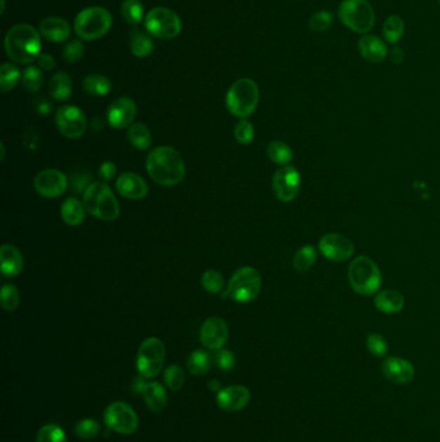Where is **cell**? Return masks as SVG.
Returning <instances> with one entry per match:
<instances>
[{"label":"cell","instance_id":"17","mask_svg":"<svg viewBox=\"0 0 440 442\" xmlns=\"http://www.w3.org/2000/svg\"><path fill=\"white\" fill-rule=\"evenodd\" d=\"M227 338H229V329L222 318L209 317L208 320H206L201 325L200 342L206 348L212 351H218L224 346Z\"/></svg>","mask_w":440,"mask_h":442},{"label":"cell","instance_id":"41","mask_svg":"<svg viewBox=\"0 0 440 442\" xmlns=\"http://www.w3.org/2000/svg\"><path fill=\"white\" fill-rule=\"evenodd\" d=\"M201 285L209 294H220L225 286V280L222 274L217 271H206L201 277Z\"/></svg>","mask_w":440,"mask_h":442},{"label":"cell","instance_id":"28","mask_svg":"<svg viewBox=\"0 0 440 442\" xmlns=\"http://www.w3.org/2000/svg\"><path fill=\"white\" fill-rule=\"evenodd\" d=\"M129 47L133 56L147 57L152 55L154 49V41L149 32H141V30H132L129 34Z\"/></svg>","mask_w":440,"mask_h":442},{"label":"cell","instance_id":"40","mask_svg":"<svg viewBox=\"0 0 440 442\" xmlns=\"http://www.w3.org/2000/svg\"><path fill=\"white\" fill-rule=\"evenodd\" d=\"M333 24V15L328 11H318L309 18V29L312 32H326Z\"/></svg>","mask_w":440,"mask_h":442},{"label":"cell","instance_id":"44","mask_svg":"<svg viewBox=\"0 0 440 442\" xmlns=\"http://www.w3.org/2000/svg\"><path fill=\"white\" fill-rule=\"evenodd\" d=\"M92 176L88 171L74 172L69 178V186L75 194H84L89 186H92Z\"/></svg>","mask_w":440,"mask_h":442},{"label":"cell","instance_id":"37","mask_svg":"<svg viewBox=\"0 0 440 442\" xmlns=\"http://www.w3.org/2000/svg\"><path fill=\"white\" fill-rule=\"evenodd\" d=\"M22 86L24 89L30 92V93H35L38 92L41 86H43V72L41 69L38 66H29L25 69L22 72Z\"/></svg>","mask_w":440,"mask_h":442},{"label":"cell","instance_id":"2","mask_svg":"<svg viewBox=\"0 0 440 442\" xmlns=\"http://www.w3.org/2000/svg\"><path fill=\"white\" fill-rule=\"evenodd\" d=\"M4 49L7 56L16 64H32L40 55V32L32 25H16L6 35Z\"/></svg>","mask_w":440,"mask_h":442},{"label":"cell","instance_id":"20","mask_svg":"<svg viewBox=\"0 0 440 442\" xmlns=\"http://www.w3.org/2000/svg\"><path fill=\"white\" fill-rule=\"evenodd\" d=\"M251 394L246 386H230L217 394V405L225 411H239L248 405Z\"/></svg>","mask_w":440,"mask_h":442},{"label":"cell","instance_id":"22","mask_svg":"<svg viewBox=\"0 0 440 442\" xmlns=\"http://www.w3.org/2000/svg\"><path fill=\"white\" fill-rule=\"evenodd\" d=\"M0 269L4 277L13 278L24 269V256L13 245H3L0 249Z\"/></svg>","mask_w":440,"mask_h":442},{"label":"cell","instance_id":"12","mask_svg":"<svg viewBox=\"0 0 440 442\" xmlns=\"http://www.w3.org/2000/svg\"><path fill=\"white\" fill-rule=\"evenodd\" d=\"M301 189V175L293 166H283L272 176V190L283 203L295 201Z\"/></svg>","mask_w":440,"mask_h":442},{"label":"cell","instance_id":"29","mask_svg":"<svg viewBox=\"0 0 440 442\" xmlns=\"http://www.w3.org/2000/svg\"><path fill=\"white\" fill-rule=\"evenodd\" d=\"M212 362H213V358L208 352L196 349L189 356L186 366H187V370L190 374L196 375V377H201L211 370Z\"/></svg>","mask_w":440,"mask_h":442},{"label":"cell","instance_id":"6","mask_svg":"<svg viewBox=\"0 0 440 442\" xmlns=\"http://www.w3.org/2000/svg\"><path fill=\"white\" fill-rule=\"evenodd\" d=\"M112 25V15L107 9L88 7L78 13L74 22V30L83 41H96L109 32Z\"/></svg>","mask_w":440,"mask_h":442},{"label":"cell","instance_id":"46","mask_svg":"<svg viewBox=\"0 0 440 442\" xmlns=\"http://www.w3.org/2000/svg\"><path fill=\"white\" fill-rule=\"evenodd\" d=\"M234 136L235 140L241 145H248L253 141V137H255V129H253V124L251 122L247 121L246 118L244 119H240L235 129H234Z\"/></svg>","mask_w":440,"mask_h":442},{"label":"cell","instance_id":"9","mask_svg":"<svg viewBox=\"0 0 440 442\" xmlns=\"http://www.w3.org/2000/svg\"><path fill=\"white\" fill-rule=\"evenodd\" d=\"M145 29L158 39L171 41L182 30V22L175 11L166 7H155L145 17Z\"/></svg>","mask_w":440,"mask_h":442},{"label":"cell","instance_id":"8","mask_svg":"<svg viewBox=\"0 0 440 442\" xmlns=\"http://www.w3.org/2000/svg\"><path fill=\"white\" fill-rule=\"evenodd\" d=\"M262 281L258 271L252 266H243L232 274L227 285V295L236 303H249L258 297Z\"/></svg>","mask_w":440,"mask_h":442},{"label":"cell","instance_id":"55","mask_svg":"<svg viewBox=\"0 0 440 442\" xmlns=\"http://www.w3.org/2000/svg\"><path fill=\"white\" fill-rule=\"evenodd\" d=\"M208 388L212 391V392H220L222 388H221V384H220V382L218 380H211L208 383Z\"/></svg>","mask_w":440,"mask_h":442},{"label":"cell","instance_id":"26","mask_svg":"<svg viewBox=\"0 0 440 442\" xmlns=\"http://www.w3.org/2000/svg\"><path fill=\"white\" fill-rule=\"evenodd\" d=\"M72 93V83L67 72H58L49 81V95L56 101H66Z\"/></svg>","mask_w":440,"mask_h":442},{"label":"cell","instance_id":"31","mask_svg":"<svg viewBox=\"0 0 440 442\" xmlns=\"http://www.w3.org/2000/svg\"><path fill=\"white\" fill-rule=\"evenodd\" d=\"M266 153L272 163L279 166H289V163L293 160V152L291 146L280 140H274L267 145Z\"/></svg>","mask_w":440,"mask_h":442},{"label":"cell","instance_id":"11","mask_svg":"<svg viewBox=\"0 0 440 442\" xmlns=\"http://www.w3.org/2000/svg\"><path fill=\"white\" fill-rule=\"evenodd\" d=\"M106 426L120 434H135L138 428V417L135 410L124 402H112L104 414Z\"/></svg>","mask_w":440,"mask_h":442},{"label":"cell","instance_id":"7","mask_svg":"<svg viewBox=\"0 0 440 442\" xmlns=\"http://www.w3.org/2000/svg\"><path fill=\"white\" fill-rule=\"evenodd\" d=\"M338 18L352 32L367 34L375 26L376 15L367 0H344L338 7Z\"/></svg>","mask_w":440,"mask_h":442},{"label":"cell","instance_id":"50","mask_svg":"<svg viewBox=\"0 0 440 442\" xmlns=\"http://www.w3.org/2000/svg\"><path fill=\"white\" fill-rule=\"evenodd\" d=\"M32 108L39 115H48L53 110V105L47 97L39 96L34 98Z\"/></svg>","mask_w":440,"mask_h":442},{"label":"cell","instance_id":"4","mask_svg":"<svg viewBox=\"0 0 440 442\" xmlns=\"http://www.w3.org/2000/svg\"><path fill=\"white\" fill-rule=\"evenodd\" d=\"M83 204L88 214L102 221H114L119 217V203L110 186L102 181H97L89 186L83 194Z\"/></svg>","mask_w":440,"mask_h":442},{"label":"cell","instance_id":"53","mask_svg":"<svg viewBox=\"0 0 440 442\" xmlns=\"http://www.w3.org/2000/svg\"><path fill=\"white\" fill-rule=\"evenodd\" d=\"M389 58L392 64H400L404 60V52L400 47H394L389 52Z\"/></svg>","mask_w":440,"mask_h":442},{"label":"cell","instance_id":"47","mask_svg":"<svg viewBox=\"0 0 440 442\" xmlns=\"http://www.w3.org/2000/svg\"><path fill=\"white\" fill-rule=\"evenodd\" d=\"M65 61L67 64H76L79 63L80 58L84 56V44L80 39H72L65 46L62 52Z\"/></svg>","mask_w":440,"mask_h":442},{"label":"cell","instance_id":"36","mask_svg":"<svg viewBox=\"0 0 440 442\" xmlns=\"http://www.w3.org/2000/svg\"><path fill=\"white\" fill-rule=\"evenodd\" d=\"M404 30H406V25L401 17L392 15L385 20L382 32L387 43H392V44L398 43L404 35Z\"/></svg>","mask_w":440,"mask_h":442},{"label":"cell","instance_id":"24","mask_svg":"<svg viewBox=\"0 0 440 442\" xmlns=\"http://www.w3.org/2000/svg\"><path fill=\"white\" fill-rule=\"evenodd\" d=\"M375 308L378 312L385 314H396L404 308V297L396 290H384L377 292L375 297Z\"/></svg>","mask_w":440,"mask_h":442},{"label":"cell","instance_id":"42","mask_svg":"<svg viewBox=\"0 0 440 442\" xmlns=\"http://www.w3.org/2000/svg\"><path fill=\"white\" fill-rule=\"evenodd\" d=\"M164 382L172 391H180L185 384V371L178 365H171L164 371Z\"/></svg>","mask_w":440,"mask_h":442},{"label":"cell","instance_id":"16","mask_svg":"<svg viewBox=\"0 0 440 442\" xmlns=\"http://www.w3.org/2000/svg\"><path fill=\"white\" fill-rule=\"evenodd\" d=\"M136 114V103L129 97H119L107 109V122L112 129H129L133 124Z\"/></svg>","mask_w":440,"mask_h":442},{"label":"cell","instance_id":"51","mask_svg":"<svg viewBox=\"0 0 440 442\" xmlns=\"http://www.w3.org/2000/svg\"><path fill=\"white\" fill-rule=\"evenodd\" d=\"M98 175L101 177V180L104 181H110L116 175V166L110 161H106L100 166L98 169Z\"/></svg>","mask_w":440,"mask_h":442},{"label":"cell","instance_id":"10","mask_svg":"<svg viewBox=\"0 0 440 442\" xmlns=\"http://www.w3.org/2000/svg\"><path fill=\"white\" fill-rule=\"evenodd\" d=\"M164 360L166 346L163 342L158 338L146 339L137 352V370L144 378H154L163 369Z\"/></svg>","mask_w":440,"mask_h":442},{"label":"cell","instance_id":"25","mask_svg":"<svg viewBox=\"0 0 440 442\" xmlns=\"http://www.w3.org/2000/svg\"><path fill=\"white\" fill-rule=\"evenodd\" d=\"M145 402L149 406L150 410L154 412H161L167 406V394L164 388L158 382H150L145 386L144 392Z\"/></svg>","mask_w":440,"mask_h":442},{"label":"cell","instance_id":"45","mask_svg":"<svg viewBox=\"0 0 440 442\" xmlns=\"http://www.w3.org/2000/svg\"><path fill=\"white\" fill-rule=\"evenodd\" d=\"M366 344L368 348L369 353L373 354L375 357H384L389 351L387 340L381 334H377V332L369 334L366 339Z\"/></svg>","mask_w":440,"mask_h":442},{"label":"cell","instance_id":"57","mask_svg":"<svg viewBox=\"0 0 440 442\" xmlns=\"http://www.w3.org/2000/svg\"><path fill=\"white\" fill-rule=\"evenodd\" d=\"M1 1V13H4V11H6V1L4 0H0Z\"/></svg>","mask_w":440,"mask_h":442},{"label":"cell","instance_id":"49","mask_svg":"<svg viewBox=\"0 0 440 442\" xmlns=\"http://www.w3.org/2000/svg\"><path fill=\"white\" fill-rule=\"evenodd\" d=\"M22 145L29 153H36L40 148V138L36 129L26 127L22 132Z\"/></svg>","mask_w":440,"mask_h":442},{"label":"cell","instance_id":"33","mask_svg":"<svg viewBox=\"0 0 440 442\" xmlns=\"http://www.w3.org/2000/svg\"><path fill=\"white\" fill-rule=\"evenodd\" d=\"M318 256V251L312 245H306L297 251L293 256V268L298 273H305L310 271Z\"/></svg>","mask_w":440,"mask_h":442},{"label":"cell","instance_id":"54","mask_svg":"<svg viewBox=\"0 0 440 442\" xmlns=\"http://www.w3.org/2000/svg\"><path fill=\"white\" fill-rule=\"evenodd\" d=\"M145 379L146 378H144L142 375H140L138 378L133 380L132 386H133V391H135L136 394H142V392H144L145 386L147 384V383H145Z\"/></svg>","mask_w":440,"mask_h":442},{"label":"cell","instance_id":"35","mask_svg":"<svg viewBox=\"0 0 440 442\" xmlns=\"http://www.w3.org/2000/svg\"><path fill=\"white\" fill-rule=\"evenodd\" d=\"M121 16L131 25H140L144 21L145 8L141 0H124L120 6Z\"/></svg>","mask_w":440,"mask_h":442},{"label":"cell","instance_id":"32","mask_svg":"<svg viewBox=\"0 0 440 442\" xmlns=\"http://www.w3.org/2000/svg\"><path fill=\"white\" fill-rule=\"evenodd\" d=\"M128 140L133 148L144 152L152 146V134L142 123H135L128 129Z\"/></svg>","mask_w":440,"mask_h":442},{"label":"cell","instance_id":"34","mask_svg":"<svg viewBox=\"0 0 440 442\" xmlns=\"http://www.w3.org/2000/svg\"><path fill=\"white\" fill-rule=\"evenodd\" d=\"M22 79V75L18 70V67L11 63H4L0 67V87L1 92L7 93L9 91L15 89L17 84Z\"/></svg>","mask_w":440,"mask_h":442},{"label":"cell","instance_id":"15","mask_svg":"<svg viewBox=\"0 0 440 442\" xmlns=\"http://www.w3.org/2000/svg\"><path fill=\"white\" fill-rule=\"evenodd\" d=\"M69 178L64 172L57 169H46L40 171L34 178V188L36 193L44 198H57L66 192Z\"/></svg>","mask_w":440,"mask_h":442},{"label":"cell","instance_id":"52","mask_svg":"<svg viewBox=\"0 0 440 442\" xmlns=\"http://www.w3.org/2000/svg\"><path fill=\"white\" fill-rule=\"evenodd\" d=\"M36 61H38L40 69H43V70H46V72H49V70L55 69V66H56L55 58L51 56V55H48V53H40L38 58H36Z\"/></svg>","mask_w":440,"mask_h":442},{"label":"cell","instance_id":"13","mask_svg":"<svg viewBox=\"0 0 440 442\" xmlns=\"http://www.w3.org/2000/svg\"><path fill=\"white\" fill-rule=\"evenodd\" d=\"M56 126L62 136L76 140L87 129L86 115L75 105H65L56 113Z\"/></svg>","mask_w":440,"mask_h":442},{"label":"cell","instance_id":"39","mask_svg":"<svg viewBox=\"0 0 440 442\" xmlns=\"http://www.w3.org/2000/svg\"><path fill=\"white\" fill-rule=\"evenodd\" d=\"M36 442H67V437L61 427L46 424L38 431Z\"/></svg>","mask_w":440,"mask_h":442},{"label":"cell","instance_id":"21","mask_svg":"<svg viewBox=\"0 0 440 442\" xmlns=\"http://www.w3.org/2000/svg\"><path fill=\"white\" fill-rule=\"evenodd\" d=\"M40 35L47 41L62 43L67 41L72 32L70 24L61 17H47L39 25Z\"/></svg>","mask_w":440,"mask_h":442},{"label":"cell","instance_id":"14","mask_svg":"<svg viewBox=\"0 0 440 442\" xmlns=\"http://www.w3.org/2000/svg\"><path fill=\"white\" fill-rule=\"evenodd\" d=\"M321 256L331 261L342 263L349 260L355 252V246L350 238L340 233H328L323 235L318 243Z\"/></svg>","mask_w":440,"mask_h":442},{"label":"cell","instance_id":"27","mask_svg":"<svg viewBox=\"0 0 440 442\" xmlns=\"http://www.w3.org/2000/svg\"><path fill=\"white\" fill-rule=\"evenodd\" d=\"M87 209L81 202L76 198H69L61 206V217L65 224L70 226H78L84 221Z\"/></svg>","mask_w":440,"mask_h":442},{"label":"cell","instance_id":"38","mask_svg":"<svg viewBox=\"0 0 440 442\" xmlns=\"http://www.w3.org/2000/svg\"><path fill=\"white\" fill-rule=\"evenodd\" d=\"M1 306L7 312H13L18 308L20 304V292L15 285L6 283L1 287Z\"/></svg>","mask_w":440,"mask_h":442},{"label":"cell","instance_id":"5","mask_svg":"<svg viewBox=\"0 0 440 442\" xmlns=\"http://www.w3.org/2000/svg\"><path fill=\"white\" fill-rule=\"evenodd\" d=\"M258 101L260 89L256 82L249 78H241L239 81L234 82L226 95L227 110L240 119H244L253 113Z\"/></svg>","mask_w":440,"mask_h":442},{"label":"cell","instance_id":"1","mask_svg":"<svg viewBox=\"0 0 440 442\" xmlns=\"http://www.w3.org/2000/svg\"><path fill=\"white\" fill-rule=\"evenodd\" d=\"M149 176L161 186H175L184 180L186 166L181 154L172 146H158L146 160Z\"/></svg>","mask_w":440,"mask_h":442},{"label":"cell","instance_id":"56","mask_svg":"<svg viewBox=\"0 0 440 442\" xmlns=\"http://www.w3.org/2000/svg\"><path fill=\"white\" fill-rule=\"evenodd\" d=\"M0 150H1L0 161H4V158H6V148H4V143H0Z\"/></svg>","mask_w":440,"mask_h":442},{"label":"cell","instance_id":"19","mask_svg":"<svg viewBox=\"0 0 440 442\" xmlns=\"http://www.w3.org/2000/svg\"><path fill=\"white\" fill-rule=\"evenodd\" d=\"M116 190L123 198L138 201V200H142L147 195L149 186L140 175L127 171L118 177Z\"/></svg>","mask_w":440,"mask_h":442},{"label":"cell","instance_id":"18","mask_svg":"<svg viewBox=\"0 0 440 442\" xmlns=\"http://www.w3.org/2000/svg\"><path fill=\"white\" fill-rule=\"evenodd\" d=\"M381 371L385 378L394 384H408L415 378V366L400 357H387L382 365Z\"/></svg>","mask_w":440,"mask_h":442},{"label":"cell","instance_id":"23","mask_svg":"<svg viewBox=\"0 0 440 442\" xmlns=\"http://www.w3.org/2000/svg\"><path fill=\"white\" fill-rule=\"evenodd\" d=\"M361 57L371 64H380L387 57V47L385 41L375 35H364L358 43Z\"/></svg>","mask_w":440,"mask_h":442},{"label":"cell","instance_id":"43","mask_svg":"<svg viewBox=\"0 0 440 442\" xmlns=\"http://www.w3.org/2000/svg\"><path fill=\"white\" fill-rule=\"evenodd\" d=\"M100 434V424L95 419H81L75 426V434L81 440L95 438Z\"/></svg>","mask_w":440,"mask_h":442},{"label":"cell","instance_id":"48","mask_svg":"<svg viewBox=\"0 0 440 442\" xmlns=\"http://www.w3.org/2000/svg\"><path fill=\"white\" fill-rule=\"evenodd\" d=\"M213 361L216 363L217 368L224 372H229L235 366V356L229 349H218L215 354Z\"/></svg>","mask_w":440,"mask_h":442},{"label":"cell","instance_id":"58","mask_svg":"<svg viewBox=\"0 0 440 442\" xmlns=\"http://www.w3.org/2000/svg\"><path fill=\"white\" fill-rule=\"evenodd\" d=\"M439 3H440V0H439Z\"/></svg>","mask_w":440,"mask_h":442},{"label":"cell","instance_id":"30","mask_svg":"<svg viewBox=\"0 0 440 442\" xmlns=\"http://www.w3.org/2000/svg\"><path fill=\"white\" fill-rule=\"evenodd\" d=\"M112 87L110 79L101 74H89L83 81V89L91 96H106Z\"/></svg>","mask_w":440,"mask_h":442},{"label":"cell","instance_id":"3","mask_svg":"<svg viewBox=\"0 0 440 442\" xmlns=\"http://www.w3.org/2000/svg\"><path fill=\"white\" fill-rule=\"evenodd\" d=\"M347 280L352 289L361 297H372L382 285V274L376 263L368 256L355 257L350 263Z\"/></svg>","mask_w":440,"mask_h":442}]
</instances>
